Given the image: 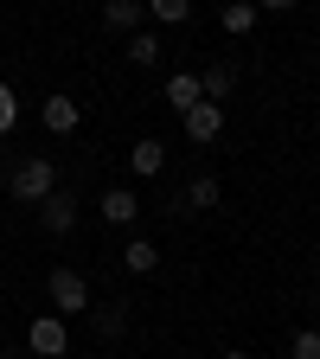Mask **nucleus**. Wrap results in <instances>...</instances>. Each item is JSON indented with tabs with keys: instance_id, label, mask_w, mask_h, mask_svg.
<instances>
[{
	"instance_id": "4",
	"label": "nucleus",
	"mask_w": 320,
	"mask_h": 359,
	"mask_svg": "<svg viewBox=\"0 0 320 359\" xmlns=\"http://www.w3.org/2000/svg\"><path fill=\"white\" fill-rule=\"evenodd\" d=\"M186 135H193L199 148L218 142V135H224V103H193V109H186Z\"/></svg>"
},
{
	"instance_id": "15",
	"label": "nucleus",
	"mask_w": 320,
	"mask_h": 359,
	"mask_svg": "<svg viewBox=\"0 0 320 359\" xmlns=\"http://www.w3.org/2000/svg\"><path fill=\"white\" fill-rule=\"evenodd\" d=\"M141 7H148L160 26H179V20H193V0H141Z\"/></svg>"
},
{
	"instance_id": "11",
	"label": "nucleus",
	"mask_w": 320,
	"mask_h": 359,
	"mask_svg": "<svg viewBox=\"0 0 320 359\" xmlns=\"http://www.w3.org/2000/svg\"><path fill=\"white\" fill-rule=\"evenodd\" d=\"M128 167H134V173H141V180H154V173L167 167V148H160V142H154V135H148V142H134V148H128Z\"/></svg>"
},
{
	"instance_id": "21",
	"label": "nucleus",
	"mask_w": 320,
	"mask_h": 359,
	"mask_svg": "<svg viewBox=\"0 0 320 359\" xmlns=\"http://www.w3.org/2000/svg\"><path fill=\"white\" fill-rule=\"evenodd\" d=\"M224 359H256V353H224Z\"/></svg>"
},
{
	"instance_id": "6",
	"label": "nucleus",
	"mask_w": 320,
	"mask_h": 359,
	"mask_svg": "<svg viewBox=\"0 0 320 359\" xmlns=\"http://www.w3.org/2000/svg\"><path fill=\"white\" fill-rule=\"evenodd\" d=\"M39 218H45V231H52V238H64L71 224H77V199L71 193H52V199L39 205Z\"/></svg>"
},
{
	"instance_id": "16",
	"label": "nucleus",
	"mask_w": 320,
	"mask_h": 359,
	"mask_svg": "<svg viewBox=\"0 0 320 359\" xmlns=\"http://www.w3.org/2000/svg\"><path fill=\"white\" fill-rule=\"evenodd\" d=\"M218 20H224V32H250V26H256V0H231Z\"/></svg>"
},
{
	"instance_id": "3",
	"label": "nucleus",
	"mask_w": 320,
	"mask_h": 359,
	"mask_svg": "<svg viewBox=\"0 0 320 359\" xmlns=\"http://www.w3.org/2000/svg\"><path fill=\"white\" fill-rule=\"evenodd\" d=\"M26 346H32L39 359H58V353L71 346V334H64V314H39V321L26 327Z\"/></svg>"
},
{
	"instance_id": "5",
	"label": "nucleus",
	"mask_w": 320,
	"mask_h": 359,
	"mask_svg": "<svg viewBox=\"0 0 320 359\" xmlns=\"http://www.w3.org/2000/svg\"><path fill=\"white\" fill-rule=\"evenodd\" d=\"M141 20H148L141 0H103V26L109 32H141Z\"/></svg>"
},
{
	"instance_id": "18",
	"label": "nucleus",
	"mask_w": 320,
	"mask_h": 359,
	"mask_svg": "<svg viewBox=\"0 0 320 359\" xmlns=\"http://www.w3.org/2000/svg\"><path fill=\"white\" fill-rule=\"evenodd\" d=\"M13 122H20V97H13V90H7V83H0V135H7Z\"/></svg>"
},
{
	"instance_id": "2",
	"label": "nucleus",
	"mask_w": 320,
	"mask_h": 359,
	"mask_svg": "<svg viewBox=\"0 0 320 359\" xmlns=\"http://www.w3.org/2000/svg\"><path fill=\"white\" fill-rule=\"evenodd\" d=\"M45 289H52V314H83L90 308V283L77 276V269H52Z\"/></svg>"
},
{
	"instance_id": "13",
	"label": "nucleus",
	"mask_w": 320,
	"mask_h": 359,
	"mask_svg": "<svg viewBox=\"0 0 320 359\" xmlns=\"http://www.w3.org/2000/svg\"><path fill=\"white\" fill-rule=\"evenodd\" d=\"M154 263H160V250H154L148 238H134V244L122 250V269H128V276H154Z\"/></svg>"
},
{
	"instance_id": "20",
	"label": "nucleus",
	"mask_w": 320,
	"mask_h": 359,
	"mask_svg": "<svg viewBox=\"0 0 320 359\" xmlns=\"http://www.w3.org/2000/svg\"><path fill=\"white\" fill-rule=\"evenodd\" d=\"M256 7H269V13H288V7H295V0H256Z\"/></svg>"
},
{
	"instance_id": "19",
	"label": "nucleus",
	"mask_w": 320,
	"mask_h": 359,
	"mask_svg": "<svg viewBox=\"0 0 320 359\" xmlns=\"http://www.w3.org/2000/svg\"><path fill=\"white\" fill-rule=\"evenodd\" d=\"M122 327H128V314H122V308H109V314H103V308H97V334H109V340H116V334H122Z\"/></svg>"
},
{
	"instance_id": "17",
	"label": "nucleus",
	"mask_w": 320,
	"mask_h": 359,
	"mask_svg": "<svg viewBox=\"0 0 320 359\" xmlns=\"http://www.w3.org/2000/svg\"><path fill=\"white\" fill-rule=\"evenodd\" d=\"M288 359H320V334H314V327H301V334L288 340Z\"/></svg>"
},
{
	"instance_id": "12",
	"label": "nucleus",
	"mask_w": 320,
	"mask_h": 359,
	"mask_svg": "<svg viewBox=\"0 0 320 359\" xmlns=\"http://www.w3.org/2000/svg\"><path fill=\"white\" fill-rule=\"evenodd\" d=\"M167 52H160V39L154 32H128V65H141V71H154Z\"/></svg>"
},
{
	"instance_id": "10",
	"label": "nucleus",
	"mask_w": 320,
	"mask_h": 359,
	"mask_svg": "<svg viewBox=\"0 0 320 359\" xmlns=\"http://www.w3.org/2000/svg\"><path fill=\"white\" fill-rule=\"evenodd\" d=\"M199 90H205V103H224V97H231V90H237V65H205Z\"/></svg>"
},
{
	"instance_id": "1",
	"label": "nucleus",
	"mask_w": 320,
	"mask_h": 359,
	"mask_svg": "<svg viewBox=\"0 0 320 359\" xmlns=\"http://www.w3.org/2000/svg\"><path fill=\"white\" fill-rule=\"evenodd\" d=\"M7 193L20 199V205H45L58 193V167H52V154H26L13 173H7Z\"/></svg>"
},
{
	"instance_id": "14",
	"label": "nucleus",
	"mask_w": 320,
	"mask_h": 359,
	"mask_svg": "<svg viewBox=\"0 0 320 359\" xmlns=\"http://www.w3.org/2000/svg\"><path fill=\"white\" fill-rule=\"evenodd\" d=\"M211 205H218V180L199 173L193 187H186V199H179V212H211Z\"/></svg>"
},
{
	"instance_id": "9",
	"label": "nucleus",
	"mask_w": 320,
	"mask_h": 359,
	"mask_svg": "<svg viewBox=\"0 0 320 359\" xmlns=\"http://www.w3.org/2000/svg\"><path fill=\"white\" fill-rule=\"evenodd\" d=\"M103 218H109V224H134V218H141V199H134L128 187H109V193H103Z\"/></svg>"
},
{
	"instance_id": "7",
	"label": "nucleus",
	"mask_w": 320,
	"mask_h": 359,
	"mask_svg": "<svg viewBox=\"0 0 320 359\" xmlns=\"http://www.w3.org/2000/svg\"><path fill=\"white\" fill-rule=\"evenodd\" d=\"M45 128H52V135H77V122H83V109L71 103V97H45Z\"/></svg>"
},
{
	"instance_id": "8",
	"label": "nucleus",
	"mask_w": 320,
	"mask_h": 359,
	"mask_svg": "<svg viewBox=\"0 0 320 359\" xmlns=\"http://www.w3.org/2000/svg\"><path fill=\"white\" fill-rule=\"evenodd\" d=\"M167 103H173L179 116H186L193 103H205V90H199V77H193V71H173V77H167Z\"/></svg>"
}]
</instances>
